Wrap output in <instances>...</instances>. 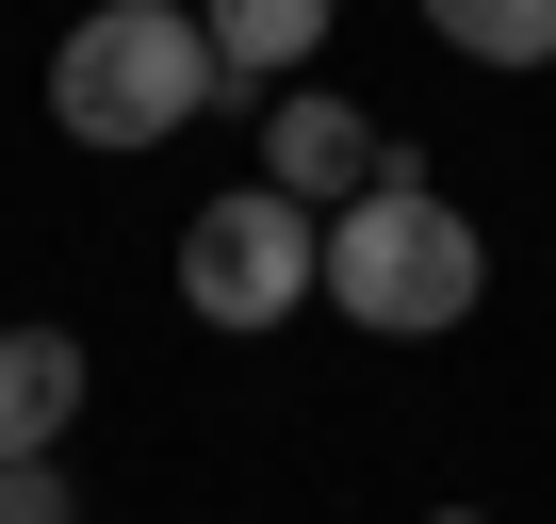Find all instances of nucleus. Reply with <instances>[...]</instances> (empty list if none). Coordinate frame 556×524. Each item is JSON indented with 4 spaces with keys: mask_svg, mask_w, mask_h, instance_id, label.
<instances>
[{
    "mask_svg": "<svg viewBox=\"0 0 556 524\" xmlns=\"http://www.w3.org/2000/svg\"><path fill=\"white\" fill-rule=\"evenodd\" d=\"M328 17H344V0H197V34H213L229 99H278V83H312Z\"/></svg>",
    "mask_w": 556,
    "mask_h": 524,
    "instance_id": "nucleus-6",
    "label": "nucleus"
},
{
    "mask_svg": "<svg viewBox=\"0 0 556 524\" xmlns=\"http://www.w3.org/2000/svg\"><path fill=\"white\" fill-rule=\"evenodd\" d=\"M312 296H328V213H295L278 180H229V197L180 229V312H197V328L262 345V328H295Z\"/></svg>",
    "mask_w": 556,
    "mask_h": 524,
    "instance_id": "nucleus-3",
    "label": "nucleus"
},
{
    "mask_svg": "<svg viewBox=\"0 0 556 524\" xmlns=\"http://www.w3.org/2000/svg\"><path fill=\"white\" fill-rule=\"evenodd\" d=\"M229 99L197 0H83L66 50H50V132L66 148H180L197 115Z\"/></svg>",
    "mask_w": 556,
    "mask_h": 524,
    "instance_id": "nucleus-2",
    "label": "nucleus"
},
{
    "mask_svg": "<svg viewBox=\"0 0 556 524\" xmlns=\"http://www.w3.org/2000/svg\"><path fill=\"white\" fill-rule=\"evenodd\" d=\"M393 164H409V148H393L344 83H278V99H262V180L295 197V213H344V197H377Z\"/></svg>",
    "mask_w": 556,
    "mask_h": 524,
    "instance_id": "nucleus-4",
    "label": "nucleus"
},
{
    "mask_svg": "<svg viewBox=\"0 0 556 524\" xmlns=\"http://www.w3.org/2000/svg\"><path fill=\"white\" fill-rule=\"evenodd\" d=\"M426 524H491V508H426Z\"/></svg>",
    "mask_w": 556,
    "mask_h": 524,
    "instance_id": "nucleus-9",
    "label": "nucleus"
},
{
    "mask_svg": "<svg viewBox=\"0 0 556 524\" xmlns=\"http://www.w3.org/2000/svg\"><path fill=\"white\" fill-rule=\"evenodd\" d=\"M83 394H99L83 328H0V459H66Z\"/></svg>",
    "mask_w": 556,
    "mask_h": 524,
    "instance_id": "nucleus-5",
    "label": "nucleus"
},
{
    "mask_svg": "<svg viewBox=\"0 0 556 524\" xmlns=\"http://www.w3.org/2000/svg\"><path fill=\"white\" fill-rule=\"evenodd\" d=\"M475 296H491V229L426 180V148H409L377 197L328 213V312H344V328H377V345H442V328H475Z\"/></svg>",
    "mask_w": 556,
    "mask_h": 524,
    "instance_id": "nucleus-1",
    "label": "nucleus"
},
{
    "mask_svg": "<svg viewBox=\"0 0 556 524\" xmlns=\"http://www.w3.org/2000/svg\"><path fill=\"white\" fill-rule=\"evenodd\" d=\"M0 524H83V491H66V459H0Z\"/></svg>",
    "mask_w": 556,
    "mask_h": 524,
    "instance_id": "nucleus-8",
    "label": "nucleus"
},
{
    "mask_svg": "<svg viewBox=\"0 0 556 524\" xmlns=\"http://www.w3.org/2000/svg\"><path fill=\"white\" fill-rule=\"evenodd\" d=\"M426 34H442L458 66L523 83V66H556V0H426Z\"/></svg>",
    "mask_w": 556,
    "mask_h": 524,
    "instance_id": "nucleus-7",
    "label": "nucleus"
}]
</instances>
